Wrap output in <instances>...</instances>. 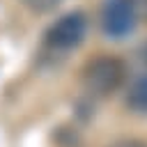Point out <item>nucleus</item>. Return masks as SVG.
<instances>
[{
    "mask_svg": "<svg viewBox=\"0 0 147 147\" xmlns=\"http://www.w3.org/2000/svg\"><path fill=\"white\" fill-rule=\"evenodd\" d=\"M126 67L115 55H96L83 69V85L92 96H110L124 83Z\"/></svg>",
    "mask_w": 147,
    "mask_h": 147,
    "instance_id": "obj_1",
    "label": "nucleus"
},
{
    "mask_svg": "<svg viewBox=\"0 0 147 147\" xmlns=\"http://www.w3.org/2000/svg\"><path fill=\"white\" fill-rule=\"evenodd\" d=\"M87 32V18L80 11H69L60 16L46 32V44L55 51H69L76 48Z\"/></svg>",
    "mask_w": 147,
    "mask_h": 147,
    "instance_id": "obj_2",
    "label": "nucleus"
},
{
    "mask_svg": "<svg viewBox=\"0 0 147 147\" xmlns=\"http://www.w3.org/2000/svg\"><path fill=\"white\" fill-rule=\"evenodd\" d=\"M138 23V9L133 0H106L101 9V28L108 37L122 39L133 32Z\"/></svg>",
    "mask_w": 147,
    "mask_h": 147,
    "instance_id": "obj_3",
    "label": "nucleus"
},
{
    "mask_svg": "<svg viewBox=\"0 0 147 147\" xmlns=\"http://www.w3.org/2000/svg\"><path fill=\"white\" fill-rule=\"evenodd\" d=\"M126 106L136 115H147V76H140L129 85Z\"/></svg>",
    "mask_w": 147,
    "mask_h": 147,
    "instance_id": "obj_4",
    "label": "nucleus"
},
{
    "mask_svg": "<svg viewBox=\"0 0 147 147\" xmlns=\"http://www.w3.org/2000/svg\"><path fill=\"white\" fill-rule=\"evenodd\" d=\"M30 9H34V11H48V9H53L60 0H23Z\"/></svg>",
    "mask_w": 147,
    "mask_h": 147,
    "instance_id": "obj_5",
    "label": "nucleus"
},
{
    "mask_svg": "<svg viewBox=\"0 0 147 147\" xmlns=\"http://www.w3.org/2000/svg\"><path fill=\"white\" fill-rule=\"evenodd\" d=\"M108 147H147V142L138 140V138H126V140H117V142H113Z\"/></svg>",
    "mask_w": 147,
    "mask_h": 147,
    "instance_id": "obj_6",
    "label": "nucleus"
},
{
    "mask_svg": "<svg viewBox=\"0 0 147 147\" xmlns=\"http://www.w3.org/2000/svg\"><path fill=\"white\" fill-rule=\"evenodd\" d=\"M136 2V9H142V11H147V0H133Z\"/></svg>",
    "mask_w": 147,
    "mask_h": 147,
    "instance_id": "obj_7",
    "label": "nucleus"
},
{
    "mask_svg": "<svg viewBox=\"0 0 147 147\" xmlns=\"http://www.w3.org/2000/svg\"><path fill=\"white\" fill-rule=\"evenodd\" d=\"M142 55H145V62H147V44H145V48H142Z\"/></svg>",
    "mask_w": 147,
    "mask_h": 147,
    "instance_id": "obj_8",
    "label": "nucleus"
}]
</instances>
